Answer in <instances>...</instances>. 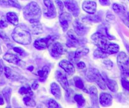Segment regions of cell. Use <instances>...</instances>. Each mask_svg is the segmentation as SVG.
Here are the masks:
<instances>
[{
    "label": "cell",
    "mask_w": 129,
    "mask_h": 108,
    "mask_svg": "<svg viewBox=\"0 0 129 108\" xmlns=\"http://www.w3.org/2000/svg\"><path fill=\"white\" fill-rule=\"evenodd\" d=\"M85 18H86V19H87L88 20L91 21V22H98L101 20L100 17L98 15L87 16V17H86Z\"/></svg>",
    "instance_id": "836d02e7"
},
{
    "label": "cell",
    "mask_w": 129,
    "mask_h": 108,
    "mask_svg": "<svg viewBox=\"0 0 129 108\" xmlns=\"http://www.w3.org/2000/svg\"><path fill=\"white\" fill-rule=\"evenodd\" d=\"M89 94L91 99L92 106L93 107H98V90L95 87L92 86L89 89Z\"/></svg>",
    "instance_id": "e0dca14e"
},
{
    "label": "cell",
    "mask_w": 129,
    "mask_h": 108,
    "mask_svg": "<svg viewBox=\"0 0 129 108\" xmlns=\"http://www.w3.org/2000/svg\"><path fill=\"white\" fill-rule=\"evenodd\" d=\"M113 98L111 95L106 93H102L100 97V102L103 106H109L112 103Z\"/></svg>",
    "instance_id": "ac0fdd59"
},
{
    "label": "cell",
    "mask_w": 129,
    "mask_h": 108,
    "mask_svg": "<svg viewBox=\"0 0 129 108\" xmlns=\"http://www.w3.org/2000/svg\"><path fill=\"white\" fill-rule=\"evenodd\" d=\"M59 65L69 75H72L75 72V68H74V65L70 61H68V60H61L59 62Z\"/></svg>",
    "instance_id": "2e32d148"
},
{
    "label": "cell",
    "mask_w": 129,
    "mask_h": 108,
    "mask_svg": "<svg viewBox=\"0 0 129 108\" xmlns=\"http://www.w3.org/2000/svg\"><path fill=\"white\" fill-rule=\"evenodd\" d=\"M33 69H34V67L33 66H30V67H29V68H28V70L30 71H32Z\"/></svg>",
    "instance_id": "c3c4849f"
},
{
    "label": "cell",
    "mask_w": 129,
    "mask_h": 108,
    "mask_svg": "<svg viewBox=\"0 0 129 108\" xmlns=\"http://www.w3.org/2000/svg\"><path fill=\"white\" fill-rule=\"evenodd\" d=\"M104 79H105L106 85H107L108 89L113 92H116L118 90L117 83L115 81L113 80V79H109L106 75L104 77Z\"/></svg>",
    "instance_id": "ffe728a7"
},
{
    "label": "cell",
    "mask_w": 129,
    "mask_h": 108,
    "mask_svg": "<svg viewBox=\"0 0 129 108\" xmlns=\"http://www.w3.org/2000/svg\"><path fill=\"white\" fill-rule=\"evenodd\" d=\"M49 52H50L51 55L53 57L58 58L61 55H63V52H64V49H63V46L61 45V43H52L50 45Z\"/></svg>",
    "instance_id": "30bf717a"
},
{
    "label": "cell",
    "mask_w": 129,
    "mask_h": 108,
    "mask_svg": "<svg viewBox=\"0 0 129 108\" xmlns=\"http://www.w3.org/2000/svg\"><path fill=\"white\" fill-rule=\"evenodd\" d=\"M23 17L30 23L39 22L41 17V10L36 2L28 3L23 11Z\"/></svg>",
    "instance_id": "6da1fadb"
},
{
    "label": "cell",
    "mask_w": 129,
    "mask_h": 108,
    "mask_svg": "<svg viewBox=\"0 0 129 108\" xmlns=\"http://www.w3.org/2000/svg\"><path fill=\"white\" fill-rule=\"evenodd\" d=\"M23 102L27 106L34 107L36 106V102L30 97H25L23 99Z\"/></svg>",
    "instance_id": "d6a6232c"
},
{
    "label": "cell",
    "mask_w": 129,
    "mask_h": 108,
    "mask_svg": "<svg viewBox=\"0 0 129 108\" xmlns=\"http://www.w3.org/2000/svg\"><path fill=\"white\" fill-rule=\"evenodd\" d=\"M44 3L47 8L46 12L44 13L46 17L49 18H53L56 16L55 7L51 0H44Z\"/></svg>",
    "instance_id": "7c38bea8"
},
{
    "label": "cell",
    "mask_w": 129,
    "mask_h": 108,
    "mask_svg": "<svg viewBox=\"0 0 129 108\" xmlns=\"http://www.w3.org/2000/svg\"><path fill=\"white\" fill-rule=\"evenodd\" d=\"M72 20V17L70 13L67 12L61 13L59 17V20L63 31H66L69 28V23L71 22Z\"/></svg>",
    "instance_id": "8fae6325"
},
{
    "label": "cell",
    "mask_w": 129,
    "mask_h": 108,
    "mask_svg": "<svg viewBox=\"0 0 129 108\" xmlns=\"http://www.w3.org/2000/svg\"><path fill=\"white\" fill-rule=\"evenodd\" d=\"M55 77L56 78L57 81L59 83L63 89H64L67 92H69V84L68 82V80L67 79L66 76L63 74L59 71H57L55 73Z\"/></svg>",
    "instance_id": "4fadbf2b"
},
{
    "label": "cell",
    "mask_w": 129,
    "mask_h": 108,
    "mask_svg": "<svg viewBox=\"0 0 129 108\" xmlns=\"http://www.w3.org/2000/svg\"><path fill=\"white\" fill-rule=\"evenodd\" d=\"M74 82H75V85L77 88L79 89H82V90H84V92H86L87 91L85 90V89H84V83L83 81H82V79L79 78V76H75L74 78Z\"/></svg>",
    "instance_id": "f546056e"
},
{
    "label": "cell",
    "mask_w": 129,
    "mask_h": 108,
    "mask_svg": "<svg viewBox=\"0 0 129 108\" xmlns=\"http://www.w3.org/2000/svg\"><path fill=\"white\" fill-rule=\"evenodd\" d=\"M0 5L4 7H15L21 8L20 5L17 0H0Z\"/></svg>",
    "instance_id": "d6986e66"
},
{
    "label": "cell",
    "mask_w": 129,
    "mask_h": 108,
    "mask_svg": "<svg viewBox=\"0 0 129 108\" xmlns=\"http://www.w3.org/2000/svg\"><path fill=\"white\" fill-rule=\"evenodd\" d=\"M92 41L98 48L105 50L108 45V38L102 33H94L91 36Z\"/></svg>",
    "instance_id": "277c9868"
},
{
    "label": "cell",
    "mask_w": 129,
    "mask_h": 108,
    "mask_svg": "<svg viewBox=\"0 0 129 108\" xmlns=\"http://www.w3.org/2000/svg\"><path fill=\"white\" fill-rule=\"evenodd\" d=\"M12 36L15 41L23 45H29L32 41L29 30L23 26L17 27L12 33Z\"/></svg>",
    "instance_id": "7a4b0ae2"
},
{
    "label": "cell",
    "mask_w": 129,
    "mask_h": 108,
    "mask_svg": "<svg viewBox=\"0 0 129 108\" xmlns=\"http://www.w3.org/2000/svg\"><path fill=\"white\" fill-rule=\"evenodd\" d=\"M19 94H28L30 96H32L33 95V92H32V90H31L30 87L28 86L27 87H22L20 89L19 91H18Z\"/></svg>",
    "instance_id": "1f68e13d"
},
{
    "label": "cell",
    "mask_w": 129,
    "mask_h": 108,
    "mask_svg": "<svg viewBox=\"0 0 129 108\" xmlns=\"http://www.w3.org/2000/svg\"><path fill=\"white\" fill-rule=\"evenodd\" d=\"M4 104V99H3V96L0 94V105H2Z\"/></svg>",
    "instance_id": "7dc6e473"
},
{
    "label": "cell",
    "mask_w": 129,
    "mask_h": 108,
    "mask_svg": "<svg viewBox=\"0 0 129 108\" xmlns=\"http://www.w3.org/2000/svg\"><path fill=\"white\" fill-rule=\"evenodd\" d=\"M119 49H120V47H119V46L117 44H115V43H108L105 51L108 53L109 55L110 54L111 55V54H114V53H117L119 51Z\"/></svg>",
    "instance_id": "cb8c5ba5"
},
{
    "label": "cell",
    "mask_w": 129,
    "mask_h": 108,
    "mask_svg": "<svg viewBox=\"0 0 129 108\" xmlns=\"http://www.w3.org/2000/svg\"><path fill=\"white\" fill-rule=\"evenodd\" d=\"M100 2L102 5L108 6L110 5V0H100Z\"/></svg>",
    "instance_id": "7bdbcfd3"
},
{
    "label": "cell",
    "mask_w": 129,
    "mask_h": 108,
    "mask_svg": "<svg viewBox=\"0 0 129 108\" xmlns=\"http://www.w3.org/2000/svg\"><path fill=\"white\" fill-rule=\"evenodd\" d=\"M56 3L57 6L58 7V9H59V14L63 13V8H64V5L63 3H62L61 1L60 0H56L55 1Z\"/></svg>",
    "instance_id": "f35d334b"
},
{
    "label": "cell",
    "mask_w": 129,
    "mask_h": 108,
    "mask_svg": "<svg viewBox=\"0 0 129 108\" xmlns=\"http://www.w3.org/2000/svg\"><path fill=\"white\" fill-rule=\"evenodd\" d=\"M38 87H39V84H38V83L37 82V81H35L34 83H33V84H32V89H34V90H37V89H38Z\"/></svg>",
    "instance_id": "f6af8a7d"
},
{
    "label": "cell",
    "mask_w": 129,
    "mask_h": 108,
    "mask_svg": "<svg viewBox=\"0 0 129 108\" xmlns=\"http://www.w3.org/2000/svg\"><path fill=\"white\" fill-rule=\"evenodd\" d=\"M117 62L123 74H129V58L125 52L119 53L117 57Z\"/></svg>",
    "instance_id": "8992f818"
},
{
    "label": "cell",
    "mask_w": 129,
    "mask_h": 108,
    "mask_svg": "<svg viewBox=\"0 0 129 108\" xmlns=\"http://www.w3.org/2000/svg\"><path fill=\"white\" fill-rule=\"evenodd\" d=\"M7 19L5 18V17H2L0 20V29H5L8 27V22Z\"/></svg>",
    "instance_id": "d590c367"
},
{
    "label": "cell",
    "mask_w": 129,
    "mask_h": 108,
    "mask_svg": "<svg viewBox=\"0 0 129 108\" xmlns=\"http://www.w3.org/2000/svg\"><path fill=\"white\" fill-rule=\"evenodd\" d=\"M96 3L93 1H85L83 3L82 8L85 12L89 14H94L96 11Z\"/></svg>",
    "instance_id": "9a60e30c"
},
{
    "label": "cell",
    "mask_w": 129,
    "mask_h": 108,
    "mask_svg": "<svg viewBox=\"0 0 129 108\" xmlns=\"http://www.w3.org/2000/svg\"><path fill=\"white\" fill-rule=\"evenodd\" d=\"M7 19L10 23L14 26H17L18 24V18L14 12H8L7 14Z\"/></svg>",
    "instance_id": "d4e9b609"
},
{
    "label": "cell",
    "mask_w": 129,
    "mask_h": 108,
    "mask_svg": "<svg viewBox=\"0 0 129 108\" xmlns=\"http://www.w3.org/2000/svg\"><path fill=\"white\" fill-rule=\"evenodd\" d=\"M74 29H75V32L78 36H80L85 35V34H87L88 30H89V29L87 28L86 26H85L83 24H82L79 20H76L74 22Z\"/></svg>",
    "instance_id": "5bb4252c"
},
{
    "label": "cell",
    "mask_w": 129,
    "mask_h": 108,
    "mask_svg": "<svg viewBox=\"0 0 129 108\" xmlns=\"http://www.w3.org/2000/svg\"><path fill=\"white\" fill-rule=\"evenodd\" d=\"M80 45V39H74L68 38L67 41V46L69 48L77 47Z\"/></svg>",
    "instance_id": "4dcf8cb0"
},
{
    "label": "cell",
    "mask_w": 129,
    "mask_h": 108,
    "mask_svg": "<svg viewBox=\"0 0 129 108\" xmlns=\"http://www.w3.org/2000/svg\"><path fill=\"white\" fill-rule=\"evenodd\" d=\"M56 38H58L56 36H49L46 38L38 39L34 42V46L38 50H44L49 47Z\"/></svg>",
    "instance_id": "5b68a950"
},
{
    "label": "cell",
    "mask_w": 129,
    "mask_h": 108,
    "mask_svg": "<svg viewBox=\"0 0 129 108\" xmlns=\"http://www.w3.org/2000/svg\"><path fill=\"white\" fill-rule=\"evenodd\" d=\"M103 64L108 70H110V69H112L113 66V64L111 62V60H105L103 61Z\"/></svg>",
    "instance_id": "ab89813d"
},
{
    "label": "cell",
    "mask_w": 129,
    "mask_h": 108,
    "mask_svg": "<svg viewBox=\"0 0 129 108\" xmlns=\"http://www.w3.org/2000/svg\"><path fill=\"white\" fill-rule=\"evenodd\" d=\"M108 55L106 51L99 48L94 52V57L97 59H106Z\"/></svg>",
    "instance_id": "4316f807"
},
{
    "label": "cell",
    "mask_w": 129,
    "mask_h": 108,
    "mask_svg": "<svg viewBox=\"0 0 129 108\" xmlns=\"http://www.w3.org/2000/svg\"><path fill=\"white\" fill-rule=\"evenodd\" d=\"M49 71H50V70L48 66L43 67L41 70L38 71V74L39 76V80L41 81H44L46 79Z\"/></svg>",
    "instance_id": "603a6c76"
},
{
    "label": "cell",
    "mask_w": 129,
    "mask_h": 108,
    "mask_svg": "<svg viewBox=\"0 0 129 108\" xmlns=\"http://www.w3.org/2000/svg\"><path fill=\"white\" fill-rule=\"evenodd\" d=\"M89 50L86 47H80V48H78L76 50V52H74V58H75L76 59L80 58L81 57L84 56V55H87L88 53H89Z\"/></svg>",
    "instance_id": "484cf974"
},
{
    "label": "cell",
    "mask_w": 129,
    "mask_h": 108,
    "mask_svg": "<svg viewBox=\"0 0 129 108\" xmlns=\"http://www.w3.org/2000/svg\"><path fill=\"white\" fill-rule=\"evenodd\" d=\"M51 91L52 94L55 97L56 99H59L61 96V93L60 88L59 85L56 83H52L51 85Z\"/></svg>",
    "instance_id": "7402d4cb"
},
{
    "label": "cell",
    "mask_w": 129,
    "mask_h": 108,
    "mask_svg": "<svg viewBox=\"0 0 129 108\" xmlns=\"http://www.w3.org/2000/svg\"><path fill=\"white\" fill-rule=\"evenodd\" d=\"M30 31L34 34H39L43 33V29L42 25L39 22L30 23Z\"/></svg>",
    "instance_id": "44dd1931"
},
{
    "label": "cell",
    "mask_w": 129,
    "mask_h": 108,
    "mask_svg": "<svg viewBox=\"0 0 129 108\" xmlns=\"http://www.w3.org/2000/svg\"><path fill=\"white\" fill-rule=\"evenodd\" d=\"M48 105L49 107H51V108H54V107H60V105L56 102L53 99H50L49 100L48 103Z\"/></svg>",
    "instance_id": "8d00e7d4"
},
{
    "label": "cell",
    "mask_w": 129,
    "mask_h": 108,
    "mask_svg": "<svg viewBox=\"0 0 129 108\" xmlns=\"http://www.w3.org/2000/svg\"><path fill=\"white\" fill-rule=\"evenodd\" d=\"M3 70H4V69H3V64H2V60H0V76L2 75V73H3Z\"/></svg>",
    "instance_id": "bcb514c9"
},
{
    "label": "cell",
    "mask_w": 129,
    "mask_h": 108,
    "mask_svg": "<svg viewBox=\"0 0 129 108\" xmlns=\"http://www.w3.org/2000/svg\"><path fill=\"white\" fill-rule=\"evenodd\" d=\"M106 20L108 22H110V23H113V22H115V16L113 15H108L106 16Z\"/></svg>",
    "instance_id": "60d3db41"
},
{
    "label": "cell",
    "mask_w": 129,
    "mask_h": 108,
    "mask_svg": "<svg viewBox=\"0 0 129 108\" xmlns=\"http://www.w3.org/2000/svg\"><path fill=\"white\" fill-rule=\"evenodd\" d=\"M64 6L74 17H77L79 15L80 9L75 0H66L64 2Z\"/></svg>",
    "instance_id": "9c48e42d"
},
{
    "label": "cell",
    "mask_w": 129,
    "mask_h": 108,
    "mask_svg": "<svg viewBox=\"0 0 129 108\" xmlns=\"http://www.w3.org/2000/svg\"><path fill=\"white\" fill-rule=\"evenodd\" d=\"M74 100L77 103L78 106L80 107H83L85 105V99H84V97L82 95H80V94H77V95H75L74 96Z\"/></svg>",
    "instance_id": "f1b7e54d"
},
{
    "label": "cell",
    "mask_w": 129,
    "mask_h": 108,
    "mask_svg": "<svg viewBox=\"0 0 129 108\" xmlns=\"http://www.w3.org/2000/svg\"><path fill=\"white\" fill-rule=\"evenodd\" d=\"M77 67L79 69H84V68H85V63L83 62H79L77 63Z\"/></svg>",
    "instance_id": "ee69618b"
},
{
    "label": "cell",
    "mask_w": 129,
    "mask_h": 108,
    "mask_svg": "<svg viewBox=\"0 0 129 108\" xmlns=\"http://www.w3.org/2000/svg\"><path fill=\"white\" fill-rule=\"evenodd\" d=\"M5 74L6 77L8 79H11L12 78L13 76V73H12V71L11 70V69L8 67H5Z\"/></svg>",
    "instance_id": "e575fe53"
},
{
    "label": "cell",
    "mask_w": 129,
    "mask_h": 108,
    "mask_svg": "<svg viewBox=\"0 0 129 108\" xmlns=\"http://www.w3.org/2000/svg\"><path fill=\"white\" fill-rule=\"evenodd\" d=\"M128 1H129V0H128Z\"/></svg>",
    "instance_id": "f907efd6"
},
{
    "label": "cell",
    "mask_w": 129,
    "mask_h": 108,
    "mask_svg": "<svg viewBox=\"0 0 129 108\" xmlns=\"http://www.w3.org/2000/svg\"><path fill=\"white\" fill-rule=\"evenodd\" d=\"M13 50L15 52H17V53H19L20 55H23L25 53L23 50L22 49V48H19V47H14V48H13Z\"/></svg>",
    "instance_id": "b9f144b4"
},
{
    "label": "cell",
    "mask_w": 129,
    "mask_h": 108,
    "mask_svg": "<svg viewBox=\"0 0 129 108\" xmlns=\"http://www.w3.org/2000/svg\"><path fill=\"white\" fill-rule=\"evenodd\" d=\"M121 85H122V87L124 89L129 91V81L126 78H122V79H121Z\"/></svg>",
    "instance_id": "74e56055"
},
{
    "label": "cell",
    "mask_w": 129,
    "mask_h": 108,
    "mask_svg": "<svg viewBox=\"0 0 129 108\" xmlns=\"http://www.w3.org/2000/svg\"><path fill=\"white\" fill-rule=\"evenodd\" d=\"M2 47H1V45H0V54L2 53Z\"/></svg>",
    "instance_id": "681fc988"
},
{
    "label": "cell",
    "mask_w": 129,
    "mask_h": 108,
    "mask_svg": "<svg viewBox=\"0 0 129 108\" xmlns=\"http://www.w3.org/2000/svg\"><path fill=\"white\" fill-rule=\"evenodd\" d=\"M113 9L114 12L120 17V18L122 20L125 24L129 28V16L128 14L126 13L123 6L118 5L117 3H115L113 5Z\"/></svg>",
    "instance_id": "52a82bcc"
},
{
    "label": "cell",
    "mask_w": 129,
    "mask_h": 108,
    "mask_svg": "<svg viewBox=\"0 0 129 108\" xmlns=\"http://www.w3.org/2000/svg\"><path fill=\"white\" fill-rule=\"evenodd\" d=\"M3 95L5 99L7 100L8 104H10V96L11 93H12V89L10 87H6L3 90Z\"/></svg>",
    "instance_id": "83f0119b"
},
{
    "label": "cell",
    "mask_w": 129,
    "mask_h": 108,
    "mask_svg": "<svg viewBox=\"0 0 129 108\" xmlns=\"http://www.w3.org/2000/svg\"><path fill=\"white\" fill-rule=\"evenodd\" d=\"M3 59L6 61L10 63H12L13 64H15V65L21 67V68H23L25 66V62L22 61L18 56L14 55V54H12V53H7L3 56Z\"/></svg>",
    "instance_id": "ba28073f"
},
{
    "label": "cell",
    "mask_w": 129,
    "mask_h": 108,
    "mask_svg": "<svg viewBox=\"0 0 129 108\" xmlns=\"http://www.w3.org/2000/svg\"><path fill=\"white\" fill-rule=\"evenodd\" d=\"M86 78L90 81H95L102 90H106V83L103 77L96 69H88L85 73Z\"/></svg>",
    "instance_id": "3957f363"
}]
</instances>
